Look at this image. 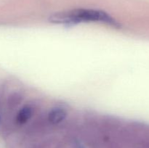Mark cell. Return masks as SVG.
<instances>
[{
  "label": "cell",
  "mask_w": 149,
  "mask_h": 148,
  "mask_svg": "<svg viewBox=\"0 0 149 148\" xmlns=\"http://www.w3.org/2000/svg\"><path fill=\"white\" fill-rule=\"evenodd\" d=\"M32 110L29 107H24L18 112L17 115V121L19 123H25L31 118Z\"/></svg>",
  "instance_id": "obj_3"
},
{
  "label": "cell",
  "mask_w": 149,
  "mask_h": 148,
  "mask_svg": "<svg viewBox=\"0 0 149 148\" xmlns=\"http://www.w3.org/2000/svg\"><path fill=\"white\" fill-rule=\"evenodd\" d=\"M66 116V113L61 108H55L51 110L48 115V119L52 123L56 124L62 122Z\"/></svg>",
  "instance_id": "obj_2"
},
{
  "label": "cell",
  "mask_w": 149,
  "mask_h": 148,
  "mask_svg": "<svg viewBox=\"0 0 149 148\" xmlns=\"http://www.w3.org/2000/svg\"><path fill=\"white\" fill-rule=\"evenodd\" d=\"M52 23L58 24H76L82 22H98L119 27V25L106 12L93 9H75L53 14L49 17Z\"/></svg>",
  "instance_id": "obj_1"
}]
</instances>
